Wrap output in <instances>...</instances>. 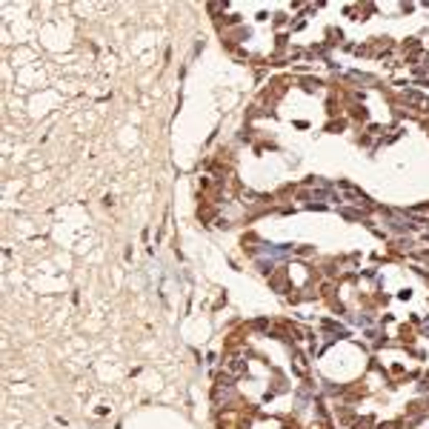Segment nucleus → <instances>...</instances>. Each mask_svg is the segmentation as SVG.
<instances>
[{"label": "nucleus", "instance_id": "1", "mask_svg": "<svg viewBox=\"0 0 429 429\" xmlns=\"http://www.w3.org/2000/svg\"><path fill=\"white\" fill-rule=\"evenodd\" d=\"M289 252H292V246H286V243H269L263 249V255H269V258H286Z\"/></svg>", "mask_w": 429, "mask_h": 429}]
</instances>
